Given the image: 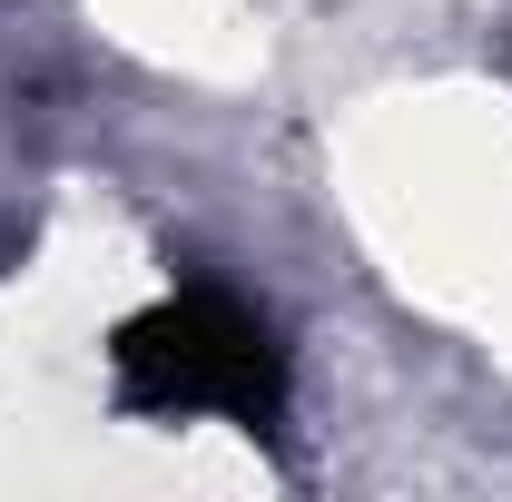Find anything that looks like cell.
I'll use <instances>...</instances> for the list:
<instances>
[{
	"label": "cell",
	"instance_id": "cell-1",
	"mask_svg": "<svg viewBox=\"0 0 512 502\" xmlns=\"http://www.w3.org/2000/svg\"><path fill=\"white\" fill-rule=\"evenodd\" d=\"M119 394L138 414H227L266 434L286 414V355L237 296H168L119 335Z\"/></svg>",
	"mask_w": 512,
	"mask_h": 502
}]
</instances>
